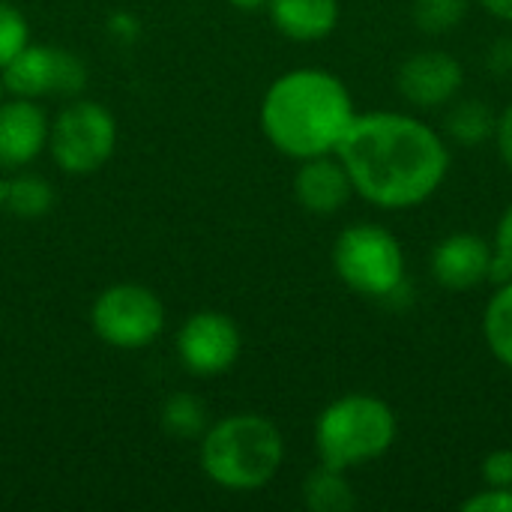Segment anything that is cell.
<instances>
[{"instance_id": "cell-22", "label": "cell", "mask_w": 512, "mask_h": 512, "mask_svg": "<svg viewBox=\"0 0 512 512\" xmlns=\"http://www.w3.org/2000/svg\"><path fill=\"white\" fill-rule=\"evenodd\" d=\"M489 282L504 285L512 282V204L498 222L495 234V249H492V267H489Z\"/></svg>"}, {"instance_id": "cell-23", "label": "cell", "mask_w": 512, "mask_h": 512, "mask_svg": "<svg viewBox=\"0 0 512 512\" xmlns=\"http://www.w3.org/2000/svg\"><path fill=\"white\" fill-rule=\"evenodd\" d=\"M465 512H512V489H495L486 486L477 495L462 501Z\"/></svg>"}, {"instance_id": "cell-19", "label": "cell", "mask_w": 512, "mask_h": 512, "mask_svg": "<svg viewBox=\"0 0 512 512\" xmlns=\"http://www.w3.org/2000/svg\"><path fill=\"white\" fill-rule=\"evenodd\" d=\"M465 15H468V0H414L411 6L414 24L429 36L456 30L465 21Z\"/></svg>"}, {"instance_id": "cell-10", "label": "cell", "mask_w": 512, "mask_h": 512, "mask_svg": "<svg viewBox=\"0 0 512 512\" xmlns=\"http://www.w3.org/2000/svg\"><path fill=\"white\" fill-rule=\"evenodd\" d=\"M396 84L411 105L438 108L456 99L465 84V69L447 51H420L399 66Z\"/></svg>"}, {"instance_id": "cell-20", "label": "cell", "mask_w": 512, "mask_h": 512, "mask_svg": "<svg viewBox=\"0 0 512 512\" xmlns=\"http://www.w3.org/2000/svg\"><path fill=\"white\" fill-rule=\"evenodd\" d=\"M207 423L204 405L195 396H171L162 408V426L165 432H171L174 438H195Z\"/></svg>"}, {"instance_id": "cell-3", "label": "cell", "mask_w": 512, "mask_h": 512, "mask_svg": "<svg viewBox=\"0 0 512 512\" xmlns=\"http://www.w3.org/2000/svg\"><path fill=\"white\" fill-rule=\"evenodd\" d=\"M285 459L282 432L261 414H231L207 429L201 441L204 474L228 492L267 486Z\"/></svg>"}, {"instance_id": "cell-6", "label": "cell", "mask_w": 512, "mask_h": 512, "mask_svg": "<svg viewBox=\"0 0 512 512\" xmlns=\"http://www.w3.org/2000/svg\"><path fill=\"white\" fill-rule=\"evenodd\" d=\"M117 147L114 114L99 102L66 105L48 129V150L66 174H90L102 168Z\"/></svg>"}, {"instance_id": "cell-21", "label": "cell", "mask_w": 512, "mask_h": 512, "mask_svg": "<svg viewBox=\"0 0 512 512\" xmlns=\"http://www.w3.org/2000/svg\"><path fill=\"white\" fill-rule=\"evenodd\" d=\"M30 45V24L12 3L0 0V69Z\"/></svg>"}, {"instance_id": "cell-14", "label": "cell", "mask_w": 512, "mask_h": 512, "mask_svg": "<svg viewBox=\"0 0 512 512\" xmlns=\"http://www.w3.org/2000/svg\"><path fill=\"white\" fill-rule=\"evenodd\" d=\"M270 18L294 42H318L339 24V0H270Z\"/></svg>"}, {"instance_id": "cell-24", "label": "cell", "mask_w": 512, "mask_h": 512, "mask_svg": "<svg viewBox=\"0 0 512 512\" xmlns=\"http://www.w3.org/2000/svg\"><path fill=\"white\" fill-rule=\"evenodd\" d=\"M483 483L495 489H512V450H495L483 459Z\"/></svg>"}, {"instance_id": "cell-11", "label": "cell", "mask_w": 512, "mask_h": 512, "mask_svg": "<svg viewBox=\"0 0 512 512\" xmlns=\"http://www.w3.org/2000/svg\"><path fill=\"white\" fill-rule=\"evenodd\" d=\"M492 246L480 234H450L432 252V276L441 288L468 291L489 279Z\"/></svg>"}, {"instance_id": "cell-7", "label": "cell", "mask_w": 512, "mask_h": 512, "mask_svg": "<svg viewBox=\"0 0 512 512\" xmlns=\"http://www.w3.org/2000/svg\"><path fill=\"white\" fill-rule=\"evenodd\" d=\"M90 321L105 345L138 351L162 333L165 306L150 288L126 282V285H111L96 297L90 309Z\"/></svg>"}, {"instance_id": "cell-8", "label": "cell", "mask_w": 512, "mask_h": 512, "mask_svg": "<svg viewBox=\"0 0 512 512\" xmlns=\"http://www.w3.org/2000/svg\"><path fill=\"white\" fill-rule=\"evenodd\" d=\"M0 72L3 87L24 99L48 93H78L87 81L84 63L72 51L51 45H27Z\"/></svg>"}, {"instance_id": "cell-28", "label": "cell", "mask_w": 512, "mask_h": 512, "mask_svg": "<svg viewBox=\"0 0 512 512\" xmlns=\"http://www.w3.org/2000/svg\"><path fill=\"white\" fill-rule=\"evenodd\" d=\"M237 9H258V6H264V3H270V0H231Z\"/></svg>"}, {"instance_id": "cell-12", "label": "cell", "mask_w": 512, "mask_h": 512, "mask_svg": "<svg viewBox=\"0 0 512 512\" xmlns=\"http://www.w3.org/2000/svg\"><path fill=\"white\" fill-rule=\"evenodd\" d=\"M48 117L33 99L0 102V165H30L48 144Z\"/></svg>"}, {"instance_id": "cell-25", "label": "cell", "mask_w": 512, "mask_h": 512, "mask_svg": "<svg viewBox=\"0 0 512 512\" xmlns=\"http://www.w3.org/2000/svg\"><path fill=\"white\" fill-rule=\"evenodd\" d=\"M486 66L489 72L495 75H510L512 72V36H504V39H495L489 54H486Z\"/></svg>"}, {"instance_id": "cell-1", "label": "cell", "mask_w": 512, "mask_h": 512, "mask_svg": "<svg viewBox=\"0 0 512 512\" xmlns=\"http://www.w3.org/2000/svg\"><path fill=\"white\" fill-rule=\"evenodd\" d=\"M351 186L381 210H411L429 201L450 171L444 138L399 111L357 114L336 147Z\"/></svg>"}, {"instance_id": "cell-9", "label": "cell", "mask_w": 512, "mask_h": 512, "mask_svg": "<svg viewBox=\"0 0 512 512\" xmlns=\"http://www.w3.org/2000/svg\"><path fill=\"white\" fill-rule=\"evenodd\" d=\"M240 330L222 312H198L177 333L180 363L201 378L228 372L240 357Z\"/></svg>"}, {"instance_id": "cell-18", "label": "cell", "mask_w": 512, "mask_h": 512, "mask_svg": "<svg viewBox=\"0 0 512 512\" xmlns=\"http://www.w3.org/2000/svg\"><path fill=\"white\" fill-rule=\"evenodd\" d=\"M483 336L498 363L512 369V282L498 285V294L483 312Z\"/></svg>"}, {"instance_id": "cell-27", "label": "cell", "mask_w": 512, "mask_h": 512, "mask_svg": "<svg viewBox=\"0 0 512 512\" xmlns=\"http://www.w3.org/2000/svg\"><path fill=\"white\" fill-rule=\"evenodd\" d=\"M489 15L501 18V21H510L512 24V0H477Z\"/></svg>"}, {"instance_id": "cell-16", "label": "cell", "mask_w": 512, "mask_h": 512, "mask_svg": "<svg viewBox=\"0 0 512 512\" xmlns=\"http://www.w3.org/2000/svg\"><path fill=\"white\" fill-rule=\"evenodd\" d=\"M498 117L483 99H462L447 114V135L462 147H477L495 135Z\"/></svg>"}, {"instance_id": "cell-26", "label": "cell", "mask_w": 512, "mask_h": 512, "mask_svg": "<svg viewBox=\"0 0 512 512\" xmlns=\"http://www.w3.org/2000/svg\"><path fill=\"white\" fill-rule=\"evenodd\" d=\"M495 141H498V153H501L504 165L512 171V105H507V108H504V114L498 117Z\"/></svg>"}, {"instance_id": "cell-15", "label": "cell", "mask_w": 512, "mask_h": 512, "mask_svg": "<svg viewBox=\"0 0 512 512\" xmlns=\"http://www.w3.org/2000/svg\"><path fill=\"white\" fill-rule=\"evenodd\" d=\"M303 504L312 512H351L357 507V498L345 480V471L321 465L303 483Z\"/></svg>"}, {"instance_id": "cell-2", "label": "cell", "mask_w": 512, "mask_h": 512, "mask_svg": "<svg viewBox=\"0 0 512 512\" xmlns=\"http://www.w3.org/2000/svg\"><path fill=\"white\" fill-rule=\"evenodd\" d=\"M354 117L348 87L327 69H291L267 87L261 102L267 141L300 162L336 153Z\"/></svg>"}, {"instance_id": "cell-29", "label": "cell", "mask_w": 512, "mask_h": 512, "mask_svg": "<svg viewBox=\"0 0 512 512\" xmlns=\"http://www.w3.org/2000/svg\"><path fill=\"white\" fill-rule=\"evenodd\" d=\"M0 93H3V84H0Z\"/></svg>"}, {"instance_id": "cell-5", "label": "cell", "mask_w": 512, "mask_h": 512, "mask_svg": "<svg viewBox=\"0 0 512 512\" xmlns=\"http://www.w3.org/2000/svg\"><path fill=\"white\" fill-rule=\"evenodd\" d=\"M333 267L348 288L366 297H393L405 285L402 243L381 225L345 228L333 243Z\"/></svg>"}, {"instance_id": "cell-17", "label": "cell", "mask_w": 512, "mask_h": 512, "mask_svg": "<svg viewBox=\"0 0 512 512\" xmlns=\"http://www.w3.org/2000/svg\"><path fill=\"white\" fill-rule=\"evenodd\" d=\"M0 204L24 219L42 216L51 210L54 204V189L36 177V174H24V177H12V180H0Z\"/></svg>"}, {"instance_id": "cell-4", "label": "cell", "mask_w": 512, "mask_h": 512, "mask_svg": "<svg viewBox=\"0 0 512 512\" xmlns=\"http://www.w3.org/2000/svg\"><path fill=\"white\" fill-rule=\"evenodd\" d=\"M399 435L393 408L369 393H348L330 402L315 420V450L321 465L348 471L381 459Z\"/></svg>"}, {"instance_id": "cell-13", "label": "cell", "mask_w": 512, "mask_h": 512, "mask_svg": "<svg viewBox=\"0 0 512 512\" xmlns=\"http://www.w3.org/2000/svg\"><path fill=\"white\" fill-rule=\"evenodd\" d=\"M354 186H351V177L345 171V165L336 159L327 156H312V159H303L297 177H294V195L300 201V207H306L309 213H318V216H330L336 210H342L351 198Z\"/></svg>"}]
</instances>
